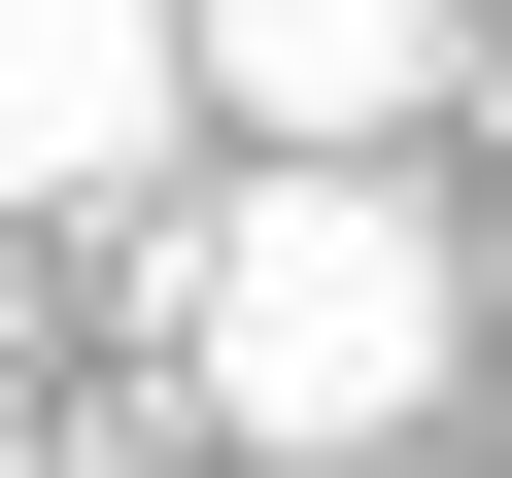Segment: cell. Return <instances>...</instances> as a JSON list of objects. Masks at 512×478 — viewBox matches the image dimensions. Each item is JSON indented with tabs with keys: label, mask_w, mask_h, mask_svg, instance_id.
<instances>
[{
	"label": "cell",
	"mask_w": 512,
	"mask_h": 478,
	"mask_svg": "<svg viewBox=\"0 0 512 478\" xmlns=\"http://www.w3.org/2000/svg\"><path fill=\"white\" fill-rule=\"evenodd\" d=\"M171 69L274 137V171H342V137H410V103H444V0H171Z\"/></svg>",
	"instance_id": "obj_2"
},
{
	"label": "cell",
	"mask_w": 512,
	"mask_h": 478,
	"mask_svg": "<svg viewBox=\"0 0 512 478\" xmlns=\"http://www.w3.org/2000/svg\"><path fill=\"white\" fill-rule=\"evenodd\" d=\"M171 103H205V69H171V0H0V205H103Z\"/></svg>",
	"instance_id": "obj_3"
},
{
	"label": "cell",
	"mask_w": 512,
	"mask_h": 478,
	"mask_svg": "<svg viewBox=\"0 0 512 478\" xmlns=\"http://www.w3.org/2000/svg\"><path fill=\"white\" fill-rule=\"evenodd\" d=\"M0 478H35V444H0Z\"/></svg>",
	"instance_id": "obj_4"
},
{
	"label": "cell",
	"mask_w": 512,
	"mask_h": 478,
	"mask_svg": "<svg viewBox=\"0 0 512 478\" xmlns=\"http://www.w3.org/2000/svg\"><path fill=\"white\" fill-rule=\"evenodd\" d=\"M171 342H205L239 478H342V444H410V410H444L478 274H444V205H376V171H239V205L171 239Z\"/></svg>",
	"instance_id": "obj_1"
}]
</instances>
